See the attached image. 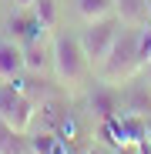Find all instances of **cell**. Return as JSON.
I'll return each mask as SVG.
<instances>
[{
  "label": "cell",
  "instance_id": "7c38bea8",
  "mask_svg": "<svg viewBox=\"0 0 151 154\" xmlns=\"http://www.w3.org/2000/svg\"><path fill=\"white\" fill-rule=\"evenodd\" d=\"M27 151H30L27 131H14V127L0 117V154H27Z\"/></svg>",
  "mask_w": 151,
  "mask_h": 154
},
{
  "label": "cell",
  "instance_id": "5bb4252c",
  "mask_svg": "<svg viewBox=\"0 0 151 154\" xmlns=\"http://www.w3.org/2000/svg\"><path fill=\"white\" fill-rule=\"evenodd\" d=\"M114 154H141V147H138V141H128V144L114 147Z\"/></svg>",
  "mask_w": 151,
  "mask_h": 154
},
{
  "label": "cell",
  "instance_id": "4fadbf2b",
  "mask_svg": "<svg viewBox=\"0 0 151 154\" xmlns=\"http://www.w3.org/2000/svg\"><path fill=\"white\" fill-rule=\"evenodd\" d=\"M114 14L124 23H144L148 20V0H114Z\"/></svg>",
  "mask_w": 151,
  "mask_h": 154
},
{
  "label": "cell",
  "instance_id": "6da1fadb",
  "mask_svg": "<svg viewBox=\"0 0 151 154\" xmlns=\"http://www.w3.org/2000/svg\"><path fill=\"white\" fill-rule=\"evenodd\" d=\"M50 57H54V77L71 87V91H81L94 81V67L81 47V37L67 30V27H57L50 34Z\"/></svg>",
  "mask_w": 151,
  "mask_h": 154
},
{
  "label": "cell",
  "instance_id": "5b68a950",
  "mask_svg": "<svg viewBox=\"0 0 151 154\" xmlns=\"http://www.w3.org/2000/svg\"><path fill=\"white\" fill-rule=\"evenodd\" d=\"M84 104H87V111L94 114L97 124L111 121V117L121 114V87L118 84H104V81L94 77V81L87 84V91H84Z\"/></svg>",
  "mask_w": 151,
  "mask_h": 154
},
{
  "label": "cell",
  "instance_id": "2e32d148",
  "mask_svg": "<svg viewBox=\"0 0 151 154\" xmlns=\"http://www.w3.org/2000/svg\"><path fill=\"white\" fill-rule=\"evenodd\" d=\"M141 137H144V141H148V144H151V117H148V121H144V134H141Z\"/></svg>",
  "mask_w": 151,
  "mask_h": 154
},
{
  "label": "cell",
  "instance_id": "30bf717a",
  "mask_svg": "<svg viewBox=\"0 0 151 154\" xmlns=\"http://www.w3.org/2000/svg\"><path fill=\"white\" fill-rule=\"evenodd\" d=\"M30 14H34V20L40 23L44 34H54V30L61 27V7H57V0H34V4H30Z\"/></svg>",
  "mask_w": 151,
  "mask_h": 154
},
{
  "label": "cell",
  "instance_id": "3957f363",
  "mask_svg": "<svg viewBox=\"0 0 151 154\" xmlns=\"http://www.w3.org/2000/svg\"><path fill=\"white\" fill-rule=\"evenodd\" d=\"M121 23H124V20H121L118 14H108V17L91 20V23H84V27L77 30L81 47H84L91 67H97L101 60H104V54L111 50V44H114V37H118V30H121Z\"/></svg>",
  "mask_w": 151,
  "mask_h": 154
},
{
  "label": "cell",
  "instance_id": "ba28073f",
  "mask_svg": "<svg viewBox=\"0 0 151 154\" xmlns=\"http://www.w3.org/2000/svg\"><path fill=\"white\" fill-rule=\"evenodd\" d=\"M7 37L17 40L20 47L27 40H34V37H44V30H40V23L34 20L30 7H14V14L7 17Z\"/></svg>",
  "mask_w": 151,
  "mask_h": 154
},
{
  "label": "cell",
  "instance_id": "8fae6325",
  "mask_svg": "<svg viewBox=\"0 0 151 154\" xmlns=\"http://www.w3.org/2000/svg\"><path fill=\"white\" fill-rule=\"evenodd\" d=\"M71 4H74V17L81 23H91V20L114 14V0H71Z\"/></svg>",
  "mask_w": 151,
  "mask_h": 154
},
{
  "label": "cell",
  "instance_id": "277c9868",
  "mask_svg": "<svg viewBox=\"0 0 151 154\" xmlns=\"http://www.w3.org/2000/svg\"><path fill=\"white\" fill-rule=\"evenodd\" d=\"M0 117H4L14 131H30L34 117H37V104L14 81H0Z\"/></svg>",
  "mask_w": 151,
  "mask_h": 154
},
{
  "label": "cell",
  "instance_id": "9c48e42d",
  "mask_svg": "<svg viewBox=\"0 0 151 154\" xmlns=\"http://www.w3.org/2000/svg\"><path fill=\"white\" fill-rule=\"evenodd\" d=\"M20 74H24V47L4 34L0 37V81H17Z\"/></svg>",
  "mask_w": 151,
  "mask_h": 154
},
{
  "label": "cell",
  "instance_id": "e0dca14e",
  "mask_svg": "<svg viewBox=\"0 0 151 154\" xmlns=\"http://www.w3.org/2000/svg\"><path fill=\"white\" fill-rule=\"evenodd\" d=\"M141 77H144V81H148V84H151V60H148V64H144V67H141Z\"/></svg>",
  "mask_w": 151,
  "mask_h": 154
},
{
  "label": "cell",
  "instance_id": "ac0fdd59",
  "mask_svg": "<svg viewBox=\"0 0 151 154\" xmlns=\"http://www.w3.org/2000/svg\"><path fill=\"white\" fill-rule=\"evenodd\" d=\"M10 4H14V7H30L34 0H10Z\"/></svg>",
  "mask_w": 151,
  "mask_h": 154
},
{
  "label": "cell",
  "instance_id": "7a4b0ae2",
  "mask_svg": "<svg viewBox=\"0 0 151 154\" xmlns=\"http://www.w3.org/2000/svg\"><path fill=\"white\" fill-rule=\"evenodd\" d=\"M138 70H141V60H138V23H121L111 50L94 67V77L104 81V84H124Z\"/></svg>",
  "mask_w": 151,
  "mask_h": 154
},
{
  "label": "cell",
  "instance_id": "52a82bcc",
  "mask_svg": "<svg viewBox=\"0 0 151 154\" xmlns=\"http://www.w3.org/2000/svg\"><path fill=\"white\" fill-rule=\"evenodd\" d=\"M24 70H27V74H40V77H50V74H54V57H50V40H47V34L24 44Z\"/></svg>",
  "mask_w": 151,
  "mask_h": 154
},
{
  "label": "cell",
  "instance_id": "8992f818",
  "mask_svg": "<svg viewBox=\"0 0 151 154\" xmlns=\"http://www.w3.org/2000/svg\"><path fill=\"white\" fill-rule=\"evenodd\" d=\"M121 87V111L124 114H138V117H151V84L141 77V70L134 77H128Z\"/></svg>",
  "mask_w": 151,
  "mask_h": 154
},
{
  "label": "cell",
  "instance_id": "d6986e66",
  "mask_svg": "<svg viewBox=\"0 0 151 154\" xmlns=\"http://www.w3.org/2000/svg\"><path fill=\"white\" fill-rule=\"evenodd\" d=\"M148 20H151V0H148Z\"/></svg>",
  "mask_w": 151,
  "mask_h": 154
},
{
  "label": "cell",
  "instance_id": "9a60e30c",
  "mask_svg": "<svg viewBox=\"0 0 151 154\" xmlns=\"http://www.w3.org/2000/svg\"><path fill=\"white\" fill-rule=\"evenodd\" d=\"M87 154H114V151H111L104 141H97V144H91V147H87Z\"/></svg>",
  "mask_w": 151,
  "mask_h": 154
}]
</instances>
